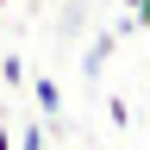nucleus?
I'll list each match as a JSON object with an SVG mask.
<instances>
[{
    "instance_id": "obj_1",
    "label": "nucleus",
    "mask_w": 150,
    "mask_h": 150,
    "mask_svg": "<svg viewBox=\"0 0 150 150\" xmlns=\"http://www.w3.org/2000/svg\"><path fill=\"white\" fill-rule=\"evenodd\" d=\"M31 100H38V112H44V125H56V112H63V88H56L50 75L31 81Z\"/></svg>"
},
{
    "instance_id": "obj_2",
    "label": "nucleus",
    "mask_w": 150,
    "mask_h": 150,
    "mask_svg": "<svg viewBox=\"0 0 150 150\" xmlns=\"http://www.w3.org/2000/svg\"><path fill=\"white\" fill-rule=\"evenodd\" d=\"M112 44H119V31H100V38H94V44L81 50V69H88V75H100V63L112 56Z\"/></svg>"
},
{
    "instance_id": "obj_3",
    "label": "nucleus",
    "mask_w": 150,
    "mask_h": 150,
    "mask_svg": "<svg viewBox=\"0 0 150 150\" xmlns=\"http://www.w3.org/2000/svg\"><path fill=\"white\" fill-rule=\"evenodd\" d=\"M0 81H6V88H25V63L6 56V63H0Z\"/></svg>"
},
{
    "instance_id": "obj_4",
    "label": "nucleus",
    "mask_w": 150,
    "mask_h": 150,
    "mask_svg": "<svg viewBox=\"0 0 150 150\" xmlns=\"http://www.w3.org/2000/svg\"><path fill=\"white\" fill-rule=\"evenodd\" d=\"M13 150H44V125H31L25 138H13Z\"/></svg>"
},
{
    "instance_id": "obj_5",
    "label": "nucleus",
    "mask_w": 150,
    "mask_h": 150,
    "mask_svg": "<svg viewBox=\"0 0 150 150\" xmlns=\"http://www.w3.org/2000/svg\"><path fill=\"white\" fill-rule=\"evenodd\" d=\"M125 13H131V19H138V25H144V19H150V13H144V0H125Z\"/></svg>"
},
{
    "instance_id": "obj_6",
    "label": "nucleus",
    "mask_w": 150,
    "mask_h": 150,
    "mask_svg": "<svg viewBox=\"0 0 150 150\" xmlns=\"http://www.w3.org/2000/svg\"><path fill=\"white\" fill-rule=\"evenodd\" d=\"M0 150H13V131H6V119H0Z\"/></svg>"
},
{
    "instance_id": "obj_7",
    "label": "nucleus",
    "mask_w": 150,
    "mask_h": 150,
    "mask_svg": "<svg viewBox=\"0 0 150 150\" xmlns=\"http://www.w3.org/2000/svg\"><path fill=\"white\" fill-rule=\"evenodd\" d=\"M81 150H100V144H81Z\"/></svg>"
},
{
    "instance_id": "obj_8",
    "label": "nucleus",
    "mask_w": 150,
    "mask_h": 150,
    "mask_svg": "<svg viewBox=\"0 0 150 150\" xmlns=\"http://www.w3.org/2000/svg\"><path fill=\"white\" fill-rule=\"evenodd\" d=\"M0 6H6V0H0Z\"/></svg>"
}]
</instances>
